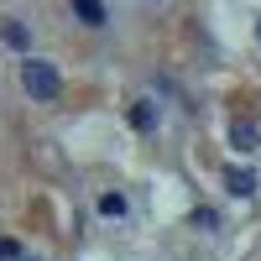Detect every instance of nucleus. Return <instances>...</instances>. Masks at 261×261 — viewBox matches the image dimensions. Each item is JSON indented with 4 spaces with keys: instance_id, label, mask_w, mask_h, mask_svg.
Segmentation results:
<instances>
[{
    "instance_id": "obj_3",
    "label": "nucleus",
    "mask_w": 261,
    "mask_h": 261,
    "mask_svg": "<svg viewBox=\"0 0 261 261\" xmlns=\"http://www.w3.org/2000/svg\"><path fill=\"white\" fill-rule=\"evenodd\" d=\"M94 209L105 214V220H125V214H130V199H125L120 188H110V193H99V204H94Z\"/></svg>"
},
{
    "instance_id": "obj_7",
    "label": "nucleus",
    "mask_w": 261,
    "mask_h": 261,
    "mask_svg": "<svg viewBox=\"0 0 261 261\" xmlns=\"http://www.w3.org/2000/svg\"><path fill=\"white\" fill-rule=\"evenodd\" d=\"M193 225H204V230H220V214H214V209H193Z\"/></svg>"
},
{
    "instance_id": "obj_4",
    "label": "nucleus",
    "mask_w": 261,
    "mask_h": 261,
    "mask_svg": "<svg viewBox=\"0 0 261 261\" xmlns=\"http://www.w3.org/2000/svg\"><path fill=\"white\" fill-rule=\"evenodd\" d=\"M68 6H73V16L84 21V27H105V21H110V16H105V6H99V0H68Z\"/></svg>"
},
{
    "instance_id": "obj_2",
    "label": "nucleus",
    "mask_w": 261,
    "mask_h": 261,
    "mask_svg": "<svg viewBox=\"0 0 261 261\" xmlns=\"http://www.w3.org/2000/svg\"><path fill=\"white\" fill-rule=\"evenodd\" d=\"M225 188H230V199H251V193H256V172L251 167H230L225 172Z\"/></svg>"
},
{
    "instance_id": "obj_5",
    "label": "nucleus",
    "mask_w": 261,
    "mask_h": 261,
    "mask_svg": "<svg viewBox=\"0 0 261 261\" xmlns=\"http://www.w3.org/2000/svg\"><path fill=\"white\" fill-rule=\"evenodd\" d=\"M130 125L136 130H157V105L151 99H130Z\"/></svg>"
},
{
    "instance_id": "obj_9",
    "label": "nucleus",
    "mask_w": 261,
    "mask_h": 261,
    "mask_svg": "<svg viewBox=\"0 0 261 261\" xmlns=\"http://www.w3.org/2000/svg\"><path fill=\"white\" fill-rule=\"evenodd\" d=\"M256 42H261V21H256Z\"/></svg>"
},
{
    "instance_id": "obj_6",
    "label": "nucleus",
    "mask_w": 261,
    "mask_h": 261,
    "mask_svg": "<svg viewBox=\"0 0 261 261\" xmlns=\"http://www.w3.org/2000/svg\"><path fill=\"white\" fill-rule=\"evenodd\" d=\"M0 37H6L11 47H27V42H32V37H27V27H21V21H6V27H0Z\"/></svg>"
},
{
    "instance_id": "obj_1",
    "label": "nucleus",
    "mask_w": 261,
    "mask_h": 261,
    "mask_svg": "<svg viewBox=\"0 0 261 261\" xmlns=\"http://www.w3.org/2000/svg\"><path fill=\"white\" fill-rule=\"evenodd\" d=\"M21 89H27L37 105H53L63 94V79H58V68L47 58H27V63H21Z\"/></svg>"
},
{
    "instance_id": "obj_8",
    "label": "nucleus",
    "mask_w": 261,
    "mask_h": 261,
    "mask_svg": "<svg viewBox=\"0 0 261 261\" xmlns=\"http://www.w3.org/2000/svg\"><path fill=\"white\" fill-rule=\"evenodd\" d=\"M0 261H21V246L16 241H0Z\"/></svg>"
}]
</instances>
